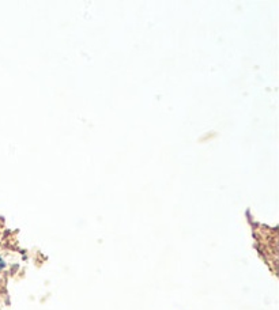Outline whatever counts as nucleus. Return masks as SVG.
Wrapping results in <instances>:
<instances>
[{"label":"nucleus","mask_w":279,"mask_h":310,"mask_svg":"<svg viewBox=\"0 0 279 310\" xmlns=\"http://www.w3.org/2000/svg\"><path fill=\"white\" fill-rule=\"evenodd\" d=\"M4 267H6V262H4L3 260H1V259H0V269H3Z\"/></svg>","instance_id":"obj_1"}]
</instances>
